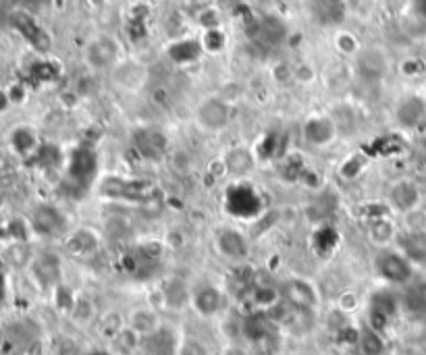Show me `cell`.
<instances>
[{
    "mask_svg": "<svg viewBox=\"0 0 426 355\" xmlns=\"http://www.w3.org/2000/svg\"><path fill=\"white\" fill-rule=\"evenodd\" d=\"M373 266H375L376 277L385 280L387 285H393V287L410 285V280L414 279V264L401 254L400 250L383 248L375 255Z\"/></svg>",
    "mask_w": 426,
    "mask_h": 355,
    "instance_id": "obj_1",
    "label": "cell"
},
{
    "mask_svg": "<svg viewBox=\"0 0 426 355\" xmlns=\"http://www.w3.org/2000/svg\"><path fill=\"white\" fill-rule=\"evenodd\" d=\"M279 291H281V300L296 309L314 312L321 304V293H318L316 285L312 280L301 279V277L283 280Z\"/></svg>",
    "mask_w": 426,
    "mask_h": 355,
    "instance_id": "obj_2",
    "label": "cell"
},
{
    "mask_svg": "<svg viewBox=\"0 0 426 355\" xmlns=\"http://www.w3.org/2000/svg\"><path fill=\"white\" fill-rule=\"evenodd\" d=\"M121 58V44L113 36H96L85 46V63L94 71L115 69Z\"/></svg>",
    "mask_w": 426,
    "mask_h": 355,
    "instance_id": "obj_3",
    "label": "cell"
},
{
    "mask_svg": "<svg viewBox=\"0 0 426 355\" xmlns=\"http://www.w3.org/2000/svg\"><path fill=\"white\" fill-rule=\"evenodd\" d=\"M196 125L206 133H219L231 123V108L223 98H206L196 108Z\"/></svg>",
    "mask_w": 426,
    "mask_h": 355,
    "instance_id": "obj_4",
    "label": "cell"
},
{
    "mask_svg": "<svg viewBox=\"0 0 426 355\" xmlns=\"http://www.w3.org/2000/svg\"><path fill=\"white\" fill-rule=\"evenodd\" d=\"M387 202H389V208L398 214H414L418 212L422 203V191L416 181L400 179L389 187Z\"/></svg>",
    "mask_w": 426,
    "mask_h": 355,
    "instance_id": "obj_5",
    "label": "cell"
},
{
    "mask_svg": "<svg viewBox=\"0 0 426 355\" xmlns=\"http://www.w3.org/2000/svg\"><path fill=\"white\" fill-rule=\"evenodd\" d=\"M355 71L362 81L366 83H378L389 71V58L385 51L376 46H366L355 52Z\"/></svg>",
    "mask_w": 426,
    "mask_h": 355,
    "instance_id": "obj_6",
    "label": "cell"
},
{
    "mask_svg": "<svg viewBox=\"0 0 426 355\" xmlns=\"http://www.w3.org/2000/svg\"><path fill=\"white\" fill-rule=\"evenodd\" d=\"M189 305L200 318H214L225 307V293L212 282H202V285L192 289Z\"/></svg>",
    "mask_w": 426,
    "mask_h": 355,
    "instance_id": "obj_7",
    "label": "cell"
},
{
    "mask_svg": "<svg viewBox=\"0 0 426 355\" xmlns=\"http://www.w3.org/2000/svg\"><path fill=\"white\" fill-rule=\"evenodd\" d=\"M398 314V297L383 289V291H376L375 295L368 300V327L375 330L385 329Z\"/></svg>",
    "mask_w": 426,
    "mask_h": 355,
    "instance_id": "obj_8",
    "label": "cell"
},
{
    "mask_svg": "<svg viewBox=\"0 0 426 355\" xmlns=\"http://www.w3.org/2000/svg\"><path fill=\"white\" fill-rule=\"evenodd\" d=\"M31 225L40 237H58L67 231V218L56 206L42 203L36 208L31 216Z\"/></svg>",
    "mask_w": 426,
    "mask_h": 355,
    "instance_id": "obj_9",
    "label": "cell"
},
{
    "mask_svg": "<svg viewBox=\"0 0 426 355\" xmlns=\"http://www.w3.org/2000/svg\"><path fill=\"white\" fill-rule=\"evenodd\" d=\"M219 254L231 262H244L250 255V245L244 233L235 228H221L214 237Z\"/></svg>",
    "mask_w": 426,
    "mask_h": 355,
    "instance_id": "obj_10",
    "label": "cell"
},
{
    "mask_svg": "<svg viewBox=\"0 0 426 355\" xmlns=\"http://www.w3.org/2000/svg\"><path fill=\"white\" fill-rule=\"evenodd\" d=\"M398 250L405 255L414 266H426V231L412 228L403 235H398Z\"/></svg>",
    "mask_w": 426,
    "mask_h": 355,
    "instance_id": "obj_11",
    "label": "cell"
},
{
    "mask_svg": "<svg viewBox=\"0 0 426 355\" xmlns=\"http://www.w3.org/2000/svg\"><path fill=\"white\" fill-rule=\"evenodd\" d=\"M127 329H131L137 337L146 339L154 334L156 330L162 327V320L158 316V312L150 307V305H140V307H133L127 316Z\"/></svg>",
    "mask_w": 426,
    "mask_h": 355,
    "instance_id": "obj_12",
    "label": "cell"
},
{
    "mask_svg": "<svg viewBox=\"0 0 426 355\" xmlns=\"http://www.w3.org/2000/svg\"><path fill=\"white\" fill-rule=\"evenodd\" d=\"M223 164H225L227 173L233 179H246L256 169V156H254L250 148L237 146V148H231L225 154Z\"/></svg>",
    "mask_w": 426,
    "mask_h": 355,
    "instance_id": "obj_13",
    "label": "cell"
},
{
    "mask_svg": "<svg viewBox=\"0 0 426 355\" xmlns=\"http://www.w3.org/2000/svg\"><path fill=\"white\" fill-rule=\"evenodd\" d=\"M133 144H135L137 152L150 160H158L167 152V137L156 129H140L133 135Z\"/></svg>",
    "mask_w": 426,
    "mask_h": 355,
    "instance_id": "obj_14",
    "label": "cell"
},
{
    "mask_svg": "<svg viewBox=\"0 0 426 355\" xmlns=\"http://www.w3.org/2000/svg\"><path fill=\"white\" fill-rule=\"evenodd\" d=\"M335 131L337 125L326 119V117H316V119H310L306 125H303V137L310 146L314 148H325L326 144L333 142L335 137Z\"/></svg>",
    "mask_w": 426,
    "mask_h": 355,
    "instance_id": "obj_15",
    "label": "cell"
},
{
    "mask_svg": "<svg viewBox=\"0 0 426 355\" xmlns=\"http://www.w3.org/2000/svg\"><path fill=\"white\" fill-rule=\"evenodd\" d=\"M425 119V102L416 96H407L395 106V121L401 127H418Z\"/></svg>",
    "mask_w": 426,
    "mask_h": 355,
    "instance_id": "obj_16",
    "label": "cell"
},
{
    "mask_svg": "<svg viewBox=\"0 0 426 355\" xmlns=\"http://www.w3.org/2000/svg\"><path fill=\"white\" fill-rule=\"evenodd\" d=\"M33 277L42 287H54L61 279V260L54 254H42L33 260Z\"/></svg>",
    "mask_w": 426,
    "mask_h": 355,
    "instance_id": "obj_17",
    "label": "cell"
},
{
    "mask_svg": "<svg viewBox=\"0 0 426 355\" xmlns=\"http://www.w3.org/2000/svg\"><path fill=\"white\" fill-rule=\"evenodd\" d=\"M162 302L169 309H183L192 302V289L181 279H171L162 287Z\"/></svg>",
    "mask_w": 426,
    "mask_h": 355,
    "instance_id": "obj_18",
    "label": "cell"
},
{
    "mask_svg": "<svg viewBox=\"0 0 426 355\" xmlns=\"http://www.w3.org/2000/svg\"><path fill=\"white\" fill-rule=\"evenodd\" d=\"M142 345L150 355H175L177 351L175 334L167 327H160L154 334L142 339Z\"/></svg>",
    "mask_w": 426,
    "mask_h": 355,
    "instance_id": "obj_19",
    "label": "cell"
},
{
    "mask_svg": "<svg viewBox=\"0 0 426 355\" xmlns=\"http://www.w3.org/2000/svg\"><path fill=\"white\" fill-rule=\"evenodd\" d=\"M115 75H117V81L127 88V90H137L144 85L146 81V69L142 65H137L135 60L131 63H119V67H115Z\"/></svg>",
    "mask_w": 426,
    "mask_h": 355,
    "instance_id": "obj_20",
    "label": "cell"
},
{
    "mask_svg": "<svg viewBox=\"0 0 426 355\" xmlns=\"http://www.w3.org/2000/svg\"><path fill=\"white\" fill-rule=\"evenodd\" d=\"M368 235L370 239L375 241L376 245L380 248H387L389 243L398 241V233H395V227L389 218H376L373 221V225L368 228Z\"/></svg>",
    "mask_w": 426,
    "mask_h": 355,
    "instance_id": "obj_21",
    "label": "cell"
},
{
    "mask_svg": "<svg viewBox=\"0 0 426 355\" xmlns=\"http://www.w3.org/2000/svg\"><path fill=\"white\" fill-rule=\"evenodd\" d=\"M355 343H358L362 355H380L383 354V349H385V343H383L380 332L370 329V327H366V329H362L358 332Z\"/></svg>",
    "mask_w": 426,
    "mask_h": 355,
    "instance_id": "obj_22",
    "label": "cell"
},
{
    "mask_svg": "<svg viewBox=\"0 0 426 355\" xmlns=\"http://www.w3.org/2000/svg\"><path fill=\"white\" fill-rule=\"evenodd\" d=\"M69 248H71V252H76L77 255L94 254L96 248H98V237H96L92 231L83 228V231H79V233H76V235L71 237Z\"/></svg>",
    "mask_w": 426,
    "mask_h": 355,
    "instance_id": "obj_23",
    "label": "cell"
},
{
    "mask_svg": "<svg viewBox=\"0 0 426 355\" xmlns=\"http://www.w3.org/2000/svg\"><path fill=\"white\" fill-rule=\"evenodd\" d=\"M260 33H262V38L269 42V44H276V42H281L283 40V36H285V26L275 19V17H264L262 21H260Z\"/></svg>",
    "mask_w": 426,
    "mask_h": 355,
    "instance_id": "obj_24",
    "label": "cell"
},
{
    "mask_svg": "<svg viewBox=\"0 0 426 355\" xmlns=\"http://www.w3.org/2000/svg\"><path fill=\"white\" fill-rule=\"evenodd\" d=\"M71 312H73V318H77V322H81V324L92 322L94 316H96L94 304L88 302V300H77L76 304H73V309H71Z\"/></svg>",
    "mask_w": 426,
    "mask_h": 355,
    "instance_id": "obj_25",
    "label": "cell"
},
{
    "mask_svg": "<svg viewBox=\"0 0 426 355\" xmlns=\"http://www.w3.org/2000/svg\"><path fill=\"white\" fill-rule=\"evenodd\" d=\"M221 355H250L248 347H244L241 343H229L223 347Z\"/></svg>",
    "mask_w": 426,
    "mask_h": 355,
    "instance_id": "obj_26",
    "label": "cell"
},
{
    "mask_svg": "<svg viewBox=\"0 0 426 355\" xmlns=\"http://www.w3.org/2000/svg\"><path fill=\"white\" fill-rule=\"evenodd\" d=\"M21 4H27V6H38V4H44L48 0H19Z\"/></svg>",
    "mask_w": 426,
    "mask_h": 355,
    "instance_id": "obj_27",
    "label": "cell"
},
{
    "mask_svg": "<svg viewBox=\"0 0 426 355\" xmlns=\"http://www.w3.org/2000/svg\"><path fill=\"white\" fill-rule=\"evenodd\" d=\"M90 355H113L110 351H104V349H94V351H90Z\"/></svg>",
    "mask_w": 426,
    "mask_h": 355,
    "instance_id": "obj_28",
    "label": "cell"
}]
</instances>
